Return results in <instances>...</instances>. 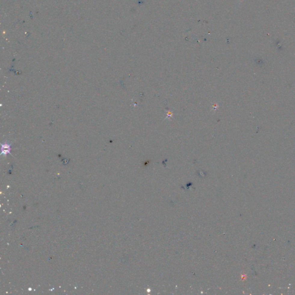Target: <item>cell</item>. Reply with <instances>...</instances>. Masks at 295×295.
Returning a JSON list of instances; mask_svg holds the SVG:
<instances>
[{"mask_svg":"<svg viewBox=\"0 0 295 295\" xmlns=\"http://www.w3.org/2000/svg\"><path fill=\"white\" fill-rule=\"evenodd\" d=\"M2 152H4V154H7L10 152V147L9 145H4L2 146Z\"/></svg>","mask_w":295,"mask_h":295,"instance_id":"1","label":"cell"}]
</instances>
